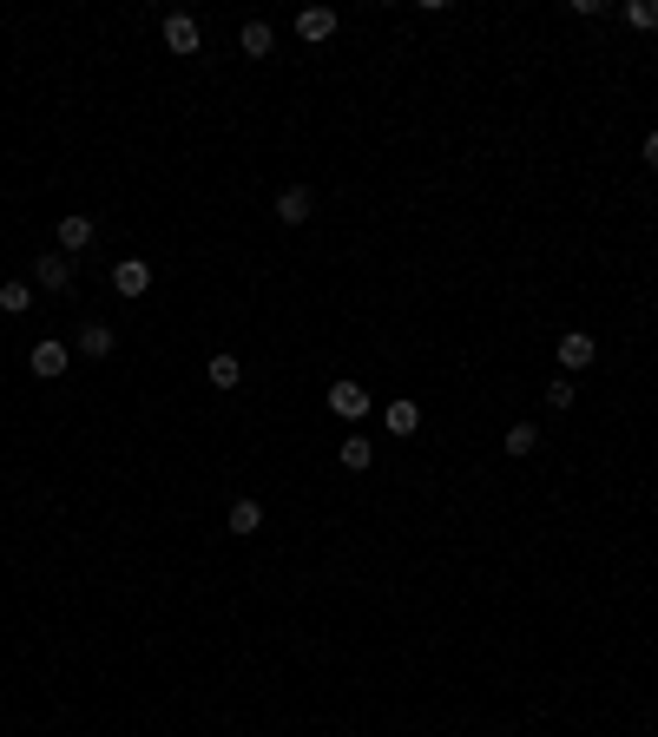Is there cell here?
<instances>
[{
    "label": "cell",
    "mask_w": 658,
    "mask_h": 737,
    "mask_svg": "<svg viewBox=\"0 0 658 737\" xmlns=\"http://www.w3.org/2000/svg\"><path fill=\"white\" fill-rule=\"evenodd\" d=\"M33 283H40V290H73V257L66 251L33 257Z\"/></svg>",
    "instance_id": "obj_1"
},
{
    "label": "cell",
    "mask_w": 658,
    "mask_h": 737,
    "mask_svg": "<svg viewBox=\"0 0 658 737\" xmlns=\"http://www.w3.org/2000/svg\"><path fill=\"white\" fill-rule=\"evenodd\" d=\"M112 290H119V297H145V290H152V264H145V257L112 264Z\"/></svg>",
    "instance_id": "obj_2"
},
{
    "label": "cell",
    "mask_w": 658,
    "mask_h": 737,
    "mask_svg": "<svg viewBox=\"0 0 658 737\" xmlns=\"http://www.w3.org/2000/svg\"><path fill=\"white\" fill-rule=\"evenodd\" d=\"M27 369H33L40 382H60V376H66V343H53V336H47V343H33Z\"/></svg>",
    "instance_id": "obj_3"
},
{
    "label": "cell",
    "mask_w": 658,
    "mask_h": 737,
    "mask_svg": "<svg viewBox=\"0 0 658 737\" xmlns=\"http://www.w3.org/2000/svg\"><path fill=\"white\" fill-rule=\"evenodd\" d=\"M329 408H336L343 422H356V415H369V389H362V382H329Z\"/></svg>",
    "instance_id": "obj_4"
},
{
    "label": "cell",
    "mask_w": 658,
    "mask_h": 737,
    "mask_svg": "<svg viewBox=\"0 0 658 737\" xmlns=\"http://www.w3.org/2000/svg\"><path fill=\"white\" fill-rule=\"evenodd\" d=\"M224 534H237V540L264 534V501H231V514H224Z\"/></svg>",
    "instance_id": "obj_5"
},
{
    "label": "cell",
    "mask_w": 658,
    "mask_h": 737,
    "mask_svg": "<svg viewBox=\"0 0 658 737\" xmlns=\"http://www.w3.org/2000/svg\"><path fill=\"white\" fill-rule=\"evenodd\" d=\"M93 237H99V224L86 218V211H66V218H60V251H66V257H73V251H86Z\"/></svg>",
    "instance_id": "obj_6"
},
{
    "label": "cell",
    "mask_w": 658,
    "mask_h": 737,
    "mask_svg": "<svg viewBox=\"0 0 658 737\" xmlns=\"http://www.w3.org/2000/svg\"><path fill=\"white\" fill-rule=\"evenodd\" d=\"M297 33L310 40V47H323L329 33H336V7H303V14H297Z\"/></svg>",
    "instance_id": "obj_7"
},
{
    "label": "cell",
    "mask_w": 658,
    "mask_h": 737,
    "mask_svg": "<svg viewBox=\"0 0 658 737\" xmlns=\"http://www.w3.org/2000/svg\"><path fill=\"white\" fill-rule=\"evenodd\" d=\"M310 185H290V191H277V224H310Z\"/></svg>",
    "instance_id": "obj_8"
},
{
    "label": "cell",
    "mask_w": 658,
    "mask_h": 737,
    "mask_svg": "<svg viewBox=\"0 0 658 737\" xmlns=\"http://www.w3.org/2000/svg\"><path fill=\"white\" fill-rule=\"evenodd\" d=\"M382 428H389L395 441H408L415 428H422V408H415V402H389V408H382Z\"/></svg>",
    "instance_id": "obj_9"
},
{
    "label": "cell",
    "mask_w": 658,
    "mask_h": 737,
    "mask_svg": "<svg viewBox=\"0 0 658 737\" xmlns=\"http://www.w3.org/2000/svg\"><path fill=\"white\" fill-rule=\"evenodd\" d=\"M560 369H593V336H586V330L560 336Z\"/></svg>",
    "instance_id": "obj_10"
},
{
    "label": "cell",
    "mask_w": 658,
    "mask_h": 737,
    "mask_svg": "<svg viewBox=\"0 0 658 737\" xmlns=\"http://www.w3.org/2000/svg\"><path fill=\"white\" fill-rule=\"evenodd\" d=\"M165 47H172V53H198V20H191V14H165Z\"/></svg>",
    "instance_id": "obj_11"
},
{
    "label": "cell",
    "mask_w": 658,
    "mask_h": 737,
    "mask_svg": "<svg viewBox=\"0 0 658 737\" xmlns=\"http://www.w3.org/2000/svg\"><path fill=\"white\" fill-rule=\"evenodd\" d=\"M237 47L251 53V60H264V53L277 47V27H270V20H244V33H237Z\"/></svg>",
    "instance_id": "obj_12"
},
{
    "label": "cell",
    "mask_w": 658,
    "mask_h": 737,
    "mask_svg": "<svg viewBox=\"0 0 658 737\" xmlns=\"http://www.w3.org/2000/svg\"><path fill=\"white\" fill-rule=\"evenodd\" d=\"M204 382H211V389H237V382H244V362H237V356H224V349H218V356L204 362Z\"/></svg>",
    "instance_id": "obj_13"
},
{
    "label": "cell",
    "mask_w": 658,
    "mask_h": 737,
    "mask_svg": "<svg viewBox=\"0 0 658 737\" xmlns=\"http://www.w3.org/2000/svg\"><path fill=\"white\" fill-rule=\"evenodd\" d=\"M0 310H7V316H20V310H33V283H20V277H7V283H0Z\"/></svg>",
    "instance_id": "obj_14"
},
{
    "label": "cell",
    "mask_w": 658,
    "mask_h": 737,
    "mask_svg": "<svg viewBox=\"0 0 658 737\" xmlns=\"http://www.w3.org/2000/svg\"><path fill=\"white\" fill-rule=\"evenodd\" d=\"M336 461H343L349 474H362V468H369V461H376V448H369V441H362V435H349L343 448H336Z\"/></svg>",
    "instance_id": "obj_15"
},
{
    "label": "cell",
    "mask_w": 658,
    "mask_h": 737,
    "mask_svg": "<svg viewBox=\"0 0 658 737\" xmlns=\"http://www.w3.org/2000/svg\"><path fill=\"white\" fill-rule=\"evenodd\" d=\"M79 356H112V330H106V323H86V330H79Z\"/></svg>",
    "instance_id": "obj_16"
},
{
    "label": "cell",
    "mask_w": 658,
    "mask_h": 737,
    "mask_svg": "<svg viewBox=\"0 0 658 737\" xmlns=\"http://www.w3.org/2000/svg\"><path fill=\"white\" fill-rule=\"evenodd\" d=\"M533 448H540V428H533V422L507 428V455H533Z\"/></svg>",
    "instance_id": "obj_17"
},
{
    "label": "cell",
    "mask_w": 658,
    "mask_h": 737,
    "mask_svg": "<svg viewBox=\"0 0 658 737\" xmlns=\"http://www.w3.org/2000/svg\"><path fill=\"white\" fill-rule=\"evenodd\" d=\"M626 20H632L639 33H652V27H658V0H626Z\"/></svg>",
    "instance_id": "obj_18"
},
{
    "label": "cell",
    "mask_w": 658,
    "mask_h": 737,
    "mask_svg": "<svg viewBox=\"0 0 658 737\" xmlns=\"http://www.w3.org/2000/svg\"><path fill=\"white\" fill-rule=\"evenodd\" d=\"M547 408H573V376H553L547 382Z\"/></svg>",
    "instance_id": "obj_19"
},
{
    "label": "cell",
    "mask_w": 658,
    "mask_h": 737,
    "mask_svg": "<svg viewBox=\"0 0 658 737\" xmlns=\"http://www.w3.org/2000/svg\"><path fill=\"white\" fill-rule=\"evenodd\" d=\"M645 165L658 172V132H645Z\"/></svg>",
    "instance_id": "obj_20"
}]
</instances>
